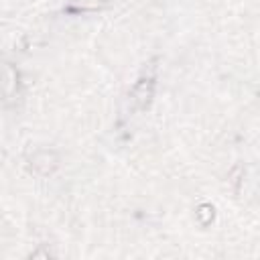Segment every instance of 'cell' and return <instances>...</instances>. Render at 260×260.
Here are the masks:
<instances>
[{
	"mask_svg": "<svg viewBox=\"0 0 260 260\" xmlns=\"http://www.w3.org/2000/svg\"><path fill=\"white\" fill-rule=\"evenodd\" d=\"M28 162H30V169L35 173H39V175H51L59 167V154L55 150H51V148H37L30 154Z\"/></svg>",
	"mask_w": 260,
	"mask_h": 260,
	"instance_id": "1",
	"label": "cell"
},
{
	"mask_svg": "<svg viewBox=\"0 0 260 260\" xmlns=\"http://www.w3.org/2000/svg\"><path fill=\"white\" fill-rule=\"evenodd\" d=\"M152 98H154V79H152V77H140V79L134 83L132 91H130V102H132V106H134L136 110H146V108L150 106Z\"/></svg>",
	"mask_w": 260,
	"mask_h": 260,
	"instance_id": "2",
	"label": "cell"
},
{
	"mask_svg": "<svg viewBox=\"0 0 260 260\" xmlns=\"http://www.w3.org/2000/svg\"><path fill=\"white\" fill-rule=\"evenodd\" d=\"M106 6H108L106 0H69L67 10L69 12H95Z\"/></svg>",
	"mask_w": 260,
	"mask_h": 260,
	"instance_id": "3",
	"label": "cell"
},
{
	"mask_svg": "<svg viewBox=\"0 0 260 260\" xmlns=\"http://www.w3.org/2000/svg\"><path fill=\"white\" fill-rule=\"evenodd\" d=\"M16 85H18V73L14 71V67L10 63H6V83H4V95H6V102L10 98H14L16 93Z\"/></svg>",
	"mask_w": 260,
	"mask_h": 260,
	"instance_id": "4",
	"label": "cell"
},
{
	"mask_svg": "<svg viewBox=\"0 0 260 260\" xmlns=\"http://www.w3.org/2000/svg\"><path fill=\"white\" fill-rule=\"evenodd\" d=\"M195 215H197V219H199L201 225H209V223L213 221V207H211L209 203H203V205L197 207Z\"/></svg>",
	"mask_w": 260,
	"mask_h": 260,
	"instance_id": "5",
	"label": "cell"
}]
</instances>
